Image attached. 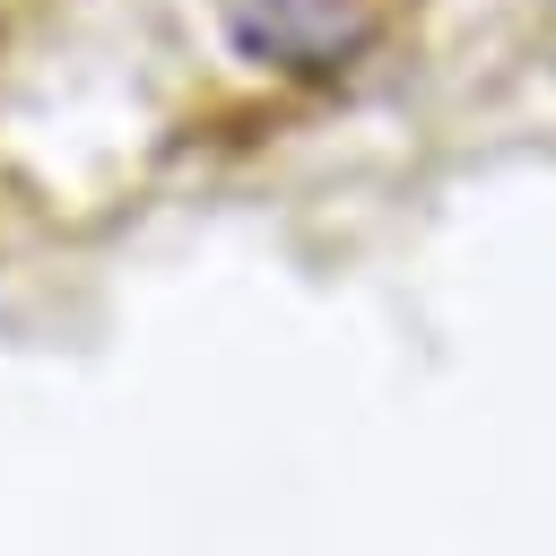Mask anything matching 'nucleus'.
I'll use <instances>...</instances> for the list:
<instances>
[{
	"mask_svg": "<svg viewBox=\"0 0 556 556\" xmlns=\"http://www.w3.org/2000/svg\"><path fill=\"white\" fill-rule=\"evenodd\" d=\"M200 9L235 61L278 78H339L400 26L408 0H200Z\"/></svg>",
	"mask_w": 556,
	"mask_h": 556,
	"instance_id": "f257e3e1",
	"label": "nucleus"
}]
</instances>
